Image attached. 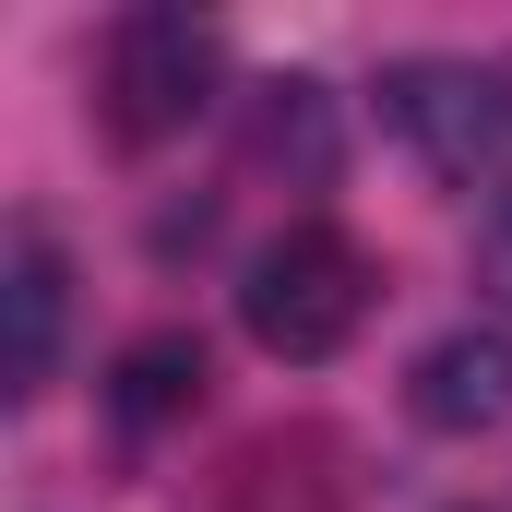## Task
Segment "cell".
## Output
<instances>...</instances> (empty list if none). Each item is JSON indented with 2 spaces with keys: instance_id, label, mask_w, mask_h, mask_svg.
I'll return each instance as SVG.
<instances>
[{
  "instance_id": "6da1fadb",
  "label": "cell",
  "mask_w": 512,
  "mask_h": 512,
  "mask_svg": "<svg viewBox=\"0 0 512 512\" xmlns=\"http://www.w3.org/2000/svg\"><path fill=\"white\" fill-rule=\"evenodd\" d=\"M370 251L346 239V227H286V239H262L251 251V286H239V334H251L262 358H286V370H322L358 322H370Z\"/></svg>"
},
{
  "instance_id": "7a4b0ae2",
  "label": "cell",
  "mask_w": 512,
  "mask_h": 512,
  "mask_svg": "<svg viewBox=\"0 0 512 512\" xmlns=\"http://www.w3.org/2000/svg\"><path fill=\"white\" fill-rule=\"evenodd\" d=\"M96 108H108V143H179V131L215 108V24L143 0L108 24V72H96Z\"/></svg>"
},
{
  "instance_id": "3957f363",
  "label": "cell",
  "mask_w": 512,
  "mask_h": 512,
  "mask_svg": "<svg viewBox=\"0 0 512 512\" xmlns=\"http://www.w3.org/2000/svg\"><path fill=\"white\" fill-rule=\"evenodd\" d=\"M382 120L441 179H501L512 167V60H393Z\"/></svg>"
},
{
  "instance_id": "277c9868",
  "label": "cell",
  "mask_w": 512,
  "mask_h": 512,
  "mask_svg": "<svg viewBox=\"0 0 512 512\" xmlns=\"http://www.w3.org/2000/svg\"><path fill=\"white\" fill-rule=\"evenodd\" d=\"M203 512H358V465H346V441L334 429H262V441H239L227 465H215V489H203Z\"/></svg>"
},
{
  "instance_id": "5b68a950",
  "label": "cell",
  "mask_w": 512,
  "mask_h": 512,
  "mask_svg": "<svg viewBox=\"0 0 512 512\" xmlns=\"http://www.w3.org/2000/svg\"><path fill=\"white\" fill-rule=\"evenodd\" d=\"M60 334H72V262L48 227H12V251H0V393L12 405L60 382Z\"/></svg>"
},
{
  "instance_id": "8992f818",
  "label": "cell",
  "mask_w": 512,
  "mask_h": 512,
  "mask_svg": "<svg viewBox=\"0 0 512 512\" xmlns=\"http://www.w3.org/2000/svg\"><path fill=\"white\" fill-rule=\"evenodd\" d=\"M405 417L441 429V441L501 429V417H512V334H501V322H453V334H429L417 370H405Z\"/></svg>"
},
{
  "instance_id": "52a82bcc",
  "label": "cell",
  "mask_w": 512,
  "mask_h": 512,
  "mask_svg": "<svg viewBox=\"0 0 512 512\" xmlns=\"http://www.w3.org/2000/svg\"><path fill=\"white\" fill-rule=\"evenodd\" d=\"M203 382H215V358H203L191 322H143L120 358H108V405H120V429H167V417H191Z\"/></svg>"
},
{
  "instance_id": "ba28073f",
  "label": "cell",
  "mask_w": 512,
  "mask_h": 512,
  "mask_svg": "<svg viewBox=\"0 0 512 512\" xmlns=\"http://www.w3.org/2000/svg\"><path fill=\"white\" fill-rule=\"evenodd\" d=\"M251 155H262V167H286L298 191H322V179H334V155H346V131H334V96H322L310 72L262 84V108H251Z\"/></svg>"
},
{
  "instance_id": "9c48e42d",
  "label": "cell",
  "mask_w": 512,
  "mask_h": 512,
  "mask_svg": "<svg viewBox=\"0 0 512 512\" xmlns=\"http://www.w3.org/2000/svg\"><path fill=\"white\" fill-rule=\"evenodd\" d=\"M477 298L512 310V179L489 191V215H477Z\"/></svg>"
}]
</instances>
